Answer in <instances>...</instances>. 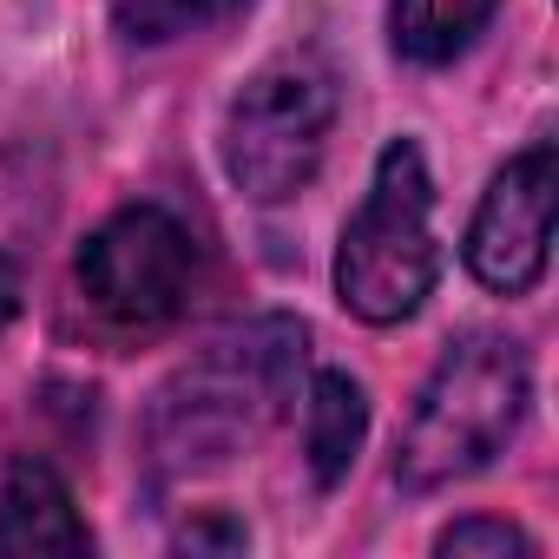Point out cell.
Returning <instances> with one entry per match:
<instances>
[{"label":"cell","instance_id":"obj_1","mask_svg":"<svg viewBox=\"0 0 559 559\" xmlns=\"http://www.w3.org/2000/svg\"><path fill=\"white\" fill-rule=\"evenodd\" d=\"M297 369H304V323H290V317H257V323L217 336L158 395V415H152L158 461L165 467L230 461L290 408Z\"/></svg>","mask_w":559,"mask_h":559},{"label":"cell","instance_id":"obj_2","mask_svg":"<svg viewBox=\"0 0 559 559\" xmlns=\"http://www.w3.org/2000/svg\"><path fill=\"white\" fill-rule=\"evenodd\" d=\"M526 389H533L526 356L507 336H461L435 362V376L415 402V421L395 448V480L428 493V487H448V480L487 467L513 441V428L526 415Z\"/></svg>","mask_w":559,"mask_h":559},{"label":"cell","instance_id":"obj_3","mask_svg":"<svg viewBox=\"0 0 559 559\" xmlns=\"http://www.w3.org/2000/svg\"><path fill=\"white\" fill-rule=\"evenodd\" d=\"M428 165L415 145H389L362 211L336 250V290L362 323H402L435 290V237H428Z\"/></svg>","mask_w":559,"mask_h":559},{"label":"cell","instance_id":"obj_4","mask_svg":"<svg viewBox=\"0 0 559 559\" xmlns=\"http://www.w3.org/2000/svg\"><path fill=\"white\" fill-rule=\"evenodd\" d=\"M336 119V80L317 60H276L263 67L224 126V165L237 178L243 198L257 204H284L297 198L317 165H323V139Z\"/></svg>","mask_w":559,"mask_h":559},{"label":"cell","instance_id":"obj_5","mask_svg":"<svg viewBox=\"0 0 559 559\" xmlns=\"http://www.w3.org/2000/svg\"><path fill=\"white\" fill-rule=\"evenodd\" d=\"M191 284H198V243L158 204H132V211L106 217L80 250V290L119 330L171 323L185 310Z\"/></svg>","mask_w":559,"mask_h":559},{"label":"cell","instance_id":"obj_6","mask_svg":"<svg viewBox=\"0 0 559 559\" xmlns=\"http://www.w3.org/2000/svg\"><path fill=\"white\" fill-rule=\"evenodd\" d=\"M546 243H552V145L539 139L480 198V217L467 230V263L487 290L520 297V290L539 284Z\"/></svg>","mask_w":559,"mask_h":559},{"label":"cell","instance_id":"obj_7","mask_svg":"<svg viewBox=\"0 0 559 559\" xmlns=\"http://www.w3.org/2000/svg\"><path fill=\"white\" fill-rule=\"evenodd\" d=\"M93 533L86 520L73 513V493L67 480L47 467V461H14L8 480H0V552H14V559H40V552H86Z\"/></svg>","mask_w":559,"mask_h":559},{"label":"cell","instance_id":"obj_8","mask_svg":"<svg viewBox=\"0 0 559 559\" xmlns=\"http://www.w3.org/2000/svg\"><path fill=\"white\" fill-rule=\"evenodd\" d=\"M493 8H500V0H395V8H389L395 53L421 60V67H441V60H454L493 21Z\"/></svg>","mask_w":559,"mask_h":559},{"label":"cell","instance_id":"obj_9","mask_svg":"<svg viewBox=\"0 0 559 559\" xmlns=\"http://www.w3.org/2000/svg\"><path fill=\"white\" fill-rule=\"evenodd\" d=\"M362 428H369V402L362 389L343 376V369H323L310 382V474L323 487H336L362 448Z\"/></svg>","mask_w":559,"mask_h":559},{"label":"cell","instance_id":"obj_10","mask_svg":"<svg viewBox=\"0 0 559 559\" xmlns=\"http://www.w3.org/2000/svg\"><path fill=\"white\" fill-rule=\"evenodd\" d=\"M243 0H112V21L126 40H178L191 27H211L237 14Z\"/></svg>","mask_w":559,"mask_h":559},{"label":"cell","instance_id":"obj_11","mask_svg":"<svg viewBox=\"0 0 559 559\" xmlns=\"http://www.w3.org/2000/svg\"><path fill=\"white\" fill-rule=\"evenodd\" d=\"M441 552H448V559H474V552H487V559H520V552H533V546H526V533L507 526V520H461V526L441 533Z\"/></svg>","mask_w":559,"mask_h":559},{"label":"cell","instance_id":"obj_12","mask_svg":"<svg viewBox=\"0 0 559 559\" xmlns=\"http://www.w3.org/2000/svg\"><path fill=\"white\" fill-rule=\"evenodd\" d=\"M178 546L185 552H243V526L237 520H191L178 533Z\"/></svg>","mask_w":559,"mask_h":559},{"label":"cell","instance_id":"obj_13","mask_svg":"<svg viewBox=\"0 0 559 559\" xmlns=\"http://www.w3.org/2000/svg\"><path fill=\"white\" fill-rule=\"evenodd\" d=\"M21 317V276H14V263L0 257V330H8Z\"/></svg>","mask_w":559,"mask_h":559}]
</instances>
